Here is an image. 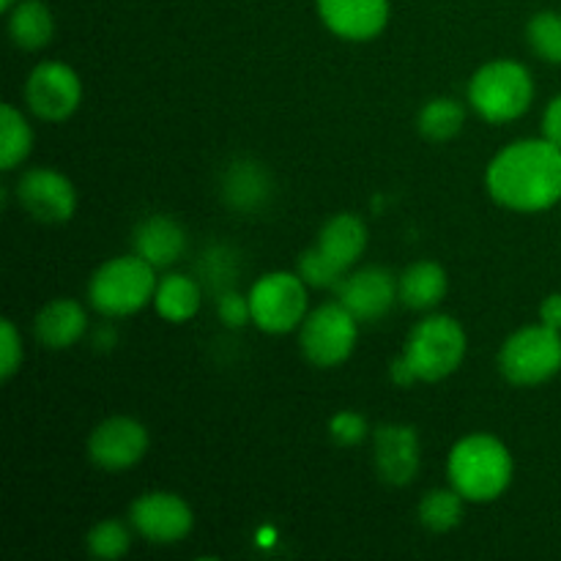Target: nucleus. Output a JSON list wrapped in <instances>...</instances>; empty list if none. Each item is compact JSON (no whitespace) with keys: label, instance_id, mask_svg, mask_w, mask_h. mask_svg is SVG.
<instances>
[{"label":"nucleus","instance_id":"nucleus-18","mask_svg":"<svg viewBox=\"0 0 561 561\" xmlns=\"http://www.w3.org/2000/svg\"><path fill=\"white\" fill-rule=\"evenodd\" d=\"M316 247L340 272H348L367 250V225L356 214H337L323 225Z\"/></svg>","mask_w":561,"mask_h":561},{"label":"nucleus","instance_id":"nucleus-12","mask_svg":"<svg viewBox=\"0 0 561 561\" xmlns=\"http://www.w3.org/2000/svg\"><path fill=\"white\" fill-rule=\"evenodd\" d=\"M148 453V431L131 416H110L93 427L88 458L104 471H126Z\"/></svg>","mask_w":561,"mask_h":561},{"label":"nucleus","instance_id":"nucleus-17","mask_svg":"<svg viewBox=\"0 0 561 561\" xmlns=\"http://www.w3.org/2000/svg\"><path fill=\"white\" fill-rule=\"evenodd\" d=\"M135 252L153 268H168L186 252V230L164 214H151L135 228Z\"/></svg>","mask_w":561,"mask_h":561},{"label":"nucleus","instance_id":"nucleus-13","mask_svg":"<svg viewBox=\"0 0 561 561\" xmlns=\"http://www.w3.org/2000/svg\"><path fill=\"white\" fill-rule=\"evenodd\" d=\"M337 301H343L359 323H376L394 307L400 299L398 279L383 266H365L359 272L340 279Z\"/></svg>","mask_w":561,"mask_h":561},{"label":"nucleus","instance_id":"nucleus-22","mask_svg":"<svg viewBox=\"0 0 561 561\" xmlns=\"http://www.w3.org/2000/svg\"><path fill=\"white\" fill-rule=\"evenodd\" d=\"M153 307L170 323H186L201 310V285L186 274H164L157 283Z\"/></svg>","mask_w":561,"mask_h":561},{"label":"nucleus","instance_id":"nucleus-7","mask_svg":"<svg viewBox=\"0 0 561 561\" xmlns=\"http://www.w3.org/2000/svg\"><path fill=\"white\" fill-rule=\"evenodd\" d=\"M359 321L343 301H327L307 312L299 327L301 354L316 367H337L354 354Z\"/></svg>","mask_w":561,"mask_h":561},{"label":"nucleus","instance_id":"nucleus-19","mask_svg":"<svg viewBox=\"0 0 561 561\" xmlns=\"http://www.w3.org/2000/svg\"><path fill=\"white\" fill-rule=\"evenodd\" d=\"M447 272L433 261L411 263L398 277V294L409 310H433L447 296Z\"/></svg>","mask_w":561,"mask_h":561},{"label":"nucleus","instance_id":"nucleus-35","mask_svg":"<svg viewBox=\"0 0 561 561\" xmlns=\"http://www.w3.org/2000/svg\"><path fill=\"white\" fill-rule=\"evenodd\" d=\"M16 3H20V0H0V9H3V11H11V9H14Z\"/></svg>","mask_w":561,"mask_h":561},{"label":"nucleus","instance_id":"nucleus-16","mask_svg":"<svg viewBox=\"0 0 561 561\" xmlns=\"http://www.w3.org/2000/svg\"><path fill=\"white\" fill-rule=\"evenodd\" d=\"M88 329L85 307L75 299H53L36 312L33 334L44 348L64 351L80 343Z\"/></svg>","mask_w":561,"mask_h":561},{"label":"nucleus","instance_id":"nucleus-2","mask_svg":"<svg viewBox=\"0 0 561 561\" xmlns=\"http://www.w3.org/2000/svg\"><path fill=\"white\" fill-rule=\"evenodd\" d=\"M513 455L488 433L460 438L453 447L447 460L449 485L466 499V502L485 504L496 502L513 482Z\"/></svg>","mask_w":561,"mask_h":561},{"label":"nucleus","instance_id":"nucleus-5","mask_svg":"<svg viewBox=\"0 0 561 561\" xmlns=\"http://www.w3.org/2000/svg\"><path fill=\"white\" fill-rule=\"evenodd\" d=\"M466 332L453 316H431L411 329L405 340V362L420 381H444L466 359Z\"/></svg>","mask_w":561,"mask_h":561},{"label":"nucleus","instance_id":"nucleus-29","mask_svg":"<svg viewBox=\"0 0 561 561\" xmlns=\"http://www.w3.org/2000/svg\"><path fill=\"white\" fill-rule=\"evenodd\" d=\"M370 433L365 416L356 414V411H337V414L329 420V436L340 444V447H356L362 444Z\"/></svg>","mask_w":561,"mask_h":561},{"label":"nucleus","instance_id":"nucleus-23","mask_svg":"<svg viewBox=\"0 0 561 561\" xmlns=\"http://www.w3.org/2000/svg\"><path fill=\"white\" fill-rule=\"evenodd\" d=\"M466 124V110L458 99L453 96H438L431 99L425 107L416 115V126H420L422 137L433 142H447L455 135H460Z\"/></svg>","mask_w":561,"mask_h":561},{"label":"nucleus","instance_id":"nucleus-26","mask_svg":"<svg viewBox=\"0 0 561 561\" xmlns=\"http://www.w3.org/2000/svg\"><path fill=\"white\" fill-rule=\"evenodd\" d=\"M526 38L537 58L548 64H561V14L559 11H540L526 25Z\"/></svg>","mask_w":561,"mask_h":561},{"label":"nucleus","instance_id":"nucleus-9","mask_svg":"<svg viewBox=\"0 0 561 561\" xmlns=\"http://www.w3.org/2000/svg\"><path fill=\"white\" fill-rule=\"evenodd\" d=\"M82 82L71 66L60 60H42L36 69L27 75L25 82V102L33 115L49 124H60L75 110L80 107Z\"/></svg>","mask_w":561,"mask_h":561},{"label":"nucleus","instance_id":"nucleus-20","mask_svg":"<svg viewBox=\"0 0 561 561\" xmlns=\"http://www.w3.org/2000/svg\"><path fill=\"white\" fill-rule=\"evenodd\" d=\"M222 192L225 201L239 208V211H257L261 206H266L268 195H272V184H268V175L261 164L241 159L225 173Z\"/></svg>","mask_w":561,"mask_h":561},{"label":"nucleus","instance_id":"nucleus-30","mask_svg":"<svg viewBox=\"0 0 561 561\" xmlns=\"http://www.w3.org/2000/svg\"><path fill=\"white\" fill-rule=\"evenodd\" d=\"M217 316L225 327L230 329H241L252 321V310H250V296H241L239 290H222L217 296Z\"/></svg>","mask_w":561,"mask_h":561},{"label":"nucleus","instance_id":"nucleus-31","mask_svg":"<svg viewBox=\"0 0 561 561\" xmlns=\"http://www.w3.org/2000/svg\"><path fill=\"white\" fill-rule=\"evenodd\" d=\"M0 348H3V356H0V378L9 381L22 365V340L9 318H3V323H0Z\"/></svg>","mask_w":561,"mask_h":561},{"label":"nucleus","instance_id":"nucleus-25","mask_svg":"<svg viewBox=\"0 0 561 561\" xmlns=\"http://www.w3.org/2000/svg\"><path fill=\"white\" fill-rule=\"evenodd\" d=\"M463 504L466 499L455 488H436V491H427L422 496L420 507H416V518L427 531L444 535V531H453L463 520Z\"/></svg>","mask_w":561,"mask_h":561},{"label":"nucleus","instance_id":"nucleus-10","mask_svg":"<svg viewBox=\"0 0 561 561\" xmlns=\"http://www.w3.org/2000/svg\"><path fill=\"white\" fill-rule=\"evenodd\" d=\"M20 206L33 219L47 225L66 222L77 211L75 184L53 168H31L20 175L14 190Z\"/></svg>","mask_w":561,"mask_h":561},{"label":"nucleus","instance_id":"nucleus-1","mask_svg":"<svg viewBox=\"0 0 561 561\" xmlns=\"http://www.w3.org/2000/svg\"><path fill=\"white\" fill-rule=\"evenodd\" d=\"M485 184L510 211H548L561 201V148L546 137L513 142L488 164Z\"/></svg>","mask_w":561,"mask_h":561},{"label":"nucleus","instance_id":"nucleus-32","mask_svg":"<svg viewBox=\"0 0 561 561\" xmlns=\"http://www.w3.org/2000/svg\"><path fill=\"white\" fill-rule=\"evenodd\" d=\"M542 137L561 148V93L548 102L546 115H542Z\"/></svg>","mask_w":561,"mask_h":561},{"label":"nucleus","instance_id":"nucleus-27","mask_svg":"<svg viewBox=\"0 0 561 561\" xmlns=\"http://www.w3.org/2000/svg\"><path fill=\"white\" fill-rule=\"evenodd\" d=\"M85 546L96 559L115 561L129 553L131 531L124 520H115V518L102 520V524H96L91 531H88Z\"/></svg>","mask_w":561,"mask_h":561},{"label":"nucleus","instance_id":"nucleus-15","mask_svg":"<svg viewBox=\"0 0 561 561\" xmlns=\"http://www.w3.org/2000/svg\"><path fill=\"white\" fill-rule=\"evenodd\" d=\"M321 22L345 42H370L389 22V0H318Z\"/></svg>","mask_w":561,"mask_h":561},{"label":"nucleus","instance_id":"nucleus-24","mask_svg":"<svg viewBox=\"0 0 561 561\" xmlns=\"http://www.w3.org/2000/svg\"><path fill=\"white\" fill-rule=\"evenodd\" d=\"M33 131L14 104L0 107V168L14 170L31 157Z\"/></svg>","mask_w":561,"mask_h":561},{"label":"nucleus","instance_id":"nucleus-14","mask_svg":"<svg viewBox=\"0 0 561 561\" xmlns=\"http://www.w3.org/2000/svg\"><path fill=\"white\" fill-rule=\"evenodd\" d=\"M373 460L387 485L403 488L420 471V433L411 425L387 422L373 433Z\"/></svg>","mask_w":561,"mask_h":561},{"label":"nucleus","instance_id":"nucleus-8","mask_svg":"<svg viewBox=\"0 0 561 561\" xmlns=\"http://www.w3.org/2000/svg\"><path fill=\"white\" fill-rule=\"evenodd\" d=\"M307 288L310 285L299 277V272L263 274L247 294L252 323L268 334H285L299 329L307 318Z\"/></svg>","mask_w":561,"mask_h":561},{"label":"nucleus","instance_id":"nucleus-21","mask_svg":"<svg viewBox=\"0 0 561 561\" xmlns=\"http://www.w3.org/2000/svg\"><path fill=\"white\" fill-rule=\"evenodd\" d=\"M9 36L20 49H42L53 42L55 20L44 0H20L9 11Z\"/></svg>","mask_w":561,"mask_h":561},{"label":"nucleus","instance_id":"nucleus-28","mask_svg":"<svg viewBox=\"0 0 561 561\" xmlns=\"http://www.w3.org/2000/svg\"><path fill=\"white\" fill-rule=\"evenodd\" d=\"M299 277L305 279L310 288L327 290V288H337L340 279L345 277V272H340V268L334 266V263L329 261L321 250H318V247H312V250L301 252Z\"/></svg>","mask_w":561,"mask_h":561},{"label":"nucleus","instance_id":"nucleus-3","mask_svg":"<svg viewBox=\"0 0 561 561\" xmlns=\"http://www.w3.org/2000/svg\"><path fill=\"white\" fill-rule=\"evenodd\" d=\"M157 268L135 255H121L102 263L88 283V299L104 318L135 316L137 310L153 301L157 294Z\"/></svg>","mask_w":561,"mask_h":561},{"label":"nucleus","instance_id":"nucleus-34","mask_svg":"<svg viewBox=\"0 0 561 561\" xmlns=\"http://www.w3.org/2000/svg\"><path fill=\"white\" fill-rule=\"evenodd\" d=\"M389 378L394 381V387H411V383L420 381L416 373L411 370L409 362H405V356H400V359H394L392 365H389Z\"/></svg>","mask_w":561,"mask_h":561},{"label":"nucleus","instance_id":"nucleus-11","mask_svg":"<svg viewBox=\"0 0 561 561\" xmlns=\"http://www.w3.org/2000/svg\"><path fill=\"white\" fill-rule=\"evenodd\" d=\"M129 520L140 537L157 546H173L181 542L195 526L190 504L181 496L168 491L142 493L129 510Z\"/></svg>","mask_w":561,"mask_h":561},{"label":"nucleus","instance_id":"nucleus-4","mask_svg":"<svg viewBox=\"0 0 561 561\" xmlns=\"http://www.w3.org/2000/svg\"><path fill=\"white\" fill-rule=\"evenodd\" d=\"M535 99V80L518 60H491L469 80V102L488 124L520 118Z\"/></svg>","mask_w":561,"mask_h":561},{"label":"nucleus","instance_id":"nucleus-33","mask_svg":"<svg viewBox=\"0 0 561 561\" xmlns=\"http://www.w3.org/2000/svg\"><path fill=\"white\" fill-rule=\"evenodd\" d=\"M540 323L561 332V294H551L540 305Z\"/></svg>","mask_w":561,"mask_h":561},{"label":"nucleus","instance_id":"nucleus-6","mask_svg":"<svg viewBox=\"0 0 561 561\" xmlns=\"http://www.w3.org/2000/svg\"><path fill=\"white\" fill-rule=\"evenodd\" d=\"M499 370L515 387H540L561 370V332L537 323L507 337L499 351Z\"/></svg>","mask_w":561,"mask_h":561}]
</instances>
